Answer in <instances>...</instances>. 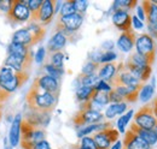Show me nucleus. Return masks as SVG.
<instances>
[{
  "instance_id": "c85d7f7f",
  "label": "nucleus",
  "mask_w": 157,
  "mask_h": 149,
  "mask_svg": "<svg viewBox=\"0 0 157 149\" xmlns=\"http://www.w3.org/2000/svg\"><path fill=\"white\" fill-rule=\"evenodd\" d=\"M48 58V63L47 64H51L52 66L57 67V69H63V63H64V53L60 51V52H55V53H50L47 54Z\"/></svg>"
},
{
  "instance_id": "f3484780",
  "label": "nucleus",
  "mask_w": 157,
  "mask_h": 149,
  "mask_svg": "<svg viewBox=\"0 0 157 149\" xmlns=\"http://www.w3.org/2000/svg\"><path fill=\"white\" fill-rule=\"evenodd\" d=\"M23 119H25V120H27L28 123H30L32 125L40 126V128H45V126L48 125V123H50V120H51V114L27 111L25 115L23 117Z\"/></svg>"
},
{
  "instance_id": "aec40b11",
  "label": "nucleus",
  "mask_w": 157,
  "mask_h": 149,
  "mask_svg": "<svg viewBox=\"0 0 157 149\" xmlns=\"http://www.w3.org/2000/svg\"><path fill=\"white\" fill-rule=\"evenodd\" d=\"M129 130H132L136 135H138L141 140H144L150 147H152L154 144H156L157 143V133L155 132V131L141 129L140 126H138L136 123H132V124H131Z\"/></svg>"
},
{
  "instance_id": "2eb2a0df",
  "label": "nucleus",
  "mask_w": 157,
  "mask_h": 149,
  "mask_svg": "<svg viewBox=\"0 0 157 149\" xmlns=\"http://www.w3.org/2000/svg\"><path fill=\"white\" fill-rule=\"evenodd\" d=\"M113 23L122 33L132 29V16L128 13V11H116L113 15Z\"/></svg>"
},
{
  "instance_id": "bb28decb",
  "label": "nucleus",
  "mask_w": 157,
  "mask_h": 149,
  "mask_svg": "<svg viewBox=\"0 0 157 149\" xmlns=\"http://www.w3.org/2000/svg\"><path fill=\"white\" fill-rule=\"evenodd\" d=\"M127 104L126 102H121V104H111L106 111H105V117L111 119V118H115L118 114H122L123 112L127 110Z\"/></svg>"
},
{
  "instance_id": "f257e3e1",
  "label": "nucleus",
  "mask_w": 157,
  "mask_h": 149,
  "mask_svg": "<svg viewBox=\"0 0 157 149\" xmlns=\"http://www.w3.org/2000/svg\"><path fill=\"white\" fill-rule=\"evenodd\" d=\"M58 102V96L46 92L34 79L32 87L25 95V104L28 111L51 114Z\"/></svg>"
},
{
  "instance_id": "ea45409f",
  "label": "nucleus",
  "mask_w": 157,
  "mask_h": 149,
  "mask_svg": "<svg viewBox=\"0 0 157 149\" xmlns=\"http://www.w3.org/2000/svg\"><path fill=\"white\" fill-rule=\"evenodd\" d=\"M27 4L30 10V15H32V13H35L40 9V6L42 5V0H28Z\"/></svg>"
},
{
  "instance_id": "a19ab883",
  "label": "nucleus",
  "mask_w": 157,
  "mask_h": 149,
  "mask_svg": "<svg viewBox=\"0 0 157 149\" xmlns=\"http://www.w3.org/2000/svg\"><path fill=\"white\" fill-rule=\"evenodd\" d=\"M94 88H96L98 92H106V93H109V92L113 89L111 85H110L108 82H104V81H99Z\"/></svg>"
},
{
  "instance_id": "c756f323",
  "label": "nucleus",
  "mask_w": 157,
  "mask_h": 149,
  "mask_svg": "<svg viewBox=\"0 0 157 149\" xmlns=\"http://www.w3.org/2000/svg\"><path fill=\"white\" fill-rule=\"evenodd\" d=\"M138 4L137 0H116L115 2H114V11L116 12V11H120V10H122V11H127V10H131V9H133V7H136Z\"/></svg>"
},
{
  "instance_id": "a18cd8bd",
  "label": "nucleus",
  "mask_w": 157,
  "mask_h": 149,
  "mask_svg": "<svg viewBox=\"0 0 157 149\" xmlns=\"http://www.w3.org/2000/svg\"><path fill=\"white\" fill-rule=\"evenodd\" d=\"M151 71H152V69H151V66H144L143 67V71H141V82H146L149 78H150V76H151Z\"/></svg>"
},
{
  "instance_id": "e433bc0d",
  "label": "nucleus",
  "mask_w": 157,
  "mask_h": 149,
  "mask_svg": "<svg viewBox=\"0 0 157 149\" xmlns=\"http://www.w3.org/2000/svg\"><path fill=\"white\" fill-rule=\"evenodd\" d=\"M80 144V148L81 149H98L93 138L92 137H88V136H85L81 138V142L78 143Z\"/></svg>"
},
{
  "instance_id": "f704fd0d",
  "label": "nucleus",
  "mask_w": 157,
  "mask_h": 149,
  "mask_svg": "<svg viewBox=\"0 0 157 149\" xmlns=\"http://www.w3.org/2000/svg\"><path fill=\"white\" fill-rule=\"evenodd\" d=\"M132 115H133V111H132V110H129L126 114H123V115L118 119L117 120L118 132H124V128L128 125V123H129V120H131Z\"/></svg>"
},
{
  "instance_id": "dca6fc26",
  "label": "nucleus",
  "mask_w": 157,
  "mask_h": 149,
  "mask_svg": "<svg viewBox=\"0 0 157 149\" xmlns=\"http://www.w3.org/2000/svg\"><path fill=\"white\" fill-rule=\"evenodd\" d=\"M136 41H137L136 31L133 29H129L120 35L117 40V46L122 52H131L132 48L136 46Z\"/></svg>"
},
{
  "instance_id": "2f4dec72",
  "label": "nucleus",
  "mask_w": 157,
  "mask_h": 149,
  "mask_svg": "<svg viewBox=\"0 0 157 149\" xmlns=\"http://www.w3.org/2000/svg\"><path fill=\"white\" fill-rule=\"evenodd\" d=\"M44 69H45V71L47 72L48 76L56 78L57 81H59V79L62 78L63 74H64V70H63V69H57V67H55V66H52L51 64H47V63L45 64Z\"/></svg>"
},
{
  "instance_id": "4be33fe9",
  "label": "nucleus",
  "mask_w": 157,
  "mask_h": 149,
  "mask_svg": "<svg viewBox=\"0 0 157 149\" xmlns=\"http://www.w3.org/2000/svg\"><path fill=\"white\" fill-rule=\"evenodd\" d=\"M22 115L17 114L11 124V129H10V135H9V141H10V146L11 147H16L20 143L21 138V123H22Z\"/></svg>"
},
{
  "instance_id": "473e14b6",
  "label": "nucleus",
  "mask_w": 157,
  "mask_h": 149,
  "mask_svg": "<svg viewBox=\"0 0 157 149\" xmlns=\"http://www.w3.org/2000/svg\"><path fill=\"white\" fill-rule=\"evenodd\" d=\"M154 85H151V84H146V85H144L143 88H141V90H140V94H139V99L143 101V102H146V101H149L151 97H152V95H154Z\"/></svg>"
},
{
  "instance_id": "8fccbe9b",
  "label": "nucleus",
  "mask_w": 157,
  "mask_h": 149,
  "mask_svg": "<svg viewBox=\"0 0 157 149\" xmlns=\"http://www.w3.org/2000/svg\"><path fill=\"white\" fill-rule=\"evenodd\" d=\"M147 28H149V31H150V36L157 38V23L154 25H147Z\"/></svg>"
},
{
  "instance_id": "4468645a",
  "label": "nucleus",
  "mask_w": 157,
  "mask_h": 149,
  "mask_svg": "<svg viewBox=\"0 0 157 149\" xmlns=\"http://www.w3.org/2000/svg\"><path fill=\"white\" fill-rule=\"evenodd\" d=\"M35 81L39 83V85L45 89L46 92L53 94L56 96L59 97V93H60V84H59V81H57L56 78L48 76V74H44V76H40L36 77Z\"/></svg>"
},
{
  "instance_id": "6e6d98bb",
  "label": "nucleus",
  "mask_w": 157,
  "mask_h": 149,
  "mask_svg": "<svg viewBox=\"0 0 157 149\" xmlns=\"http://www.w3.org/2000/svg\"><path fill=\"white\" fill-rule=\"evenodd\" d=\"M154 112H155V117H156L157 119V107H154Z\"/></svg>"
},
{
  "instance_id": "13d9d810",
  "label": "nucleus",
  "mask_w": 157,
  "mask_h": 149,
  "mask_svg": "<svg viewBox=\"0 0 157 149\" xmlns=\"http://www.w3.org/2000/svg\"><path fill=\"white\" fill-rule=\"evenodd\" d=\"M0 119H1V110H0Z\"/></svg>"
},
{
  "instance_id": "9d476101",
  "label": "nucleus",
  "mask_w": 157,
  "mask_h": 149,
  "mask_svg": "<svg viewBox=\"0 0 157 149\" xmlns=\"http://www.w3.org/2000/svg\"><path fill=\"white\" fill-rule=\"evenodd\" d=\"M118 137H120V132L114 126L98 131L92 136L98 149H110L113 147V143L118 141Z\"/></svg>"
},
{
  "instance_id": "5fc2aeb1",
  "label": "nucleus",
  "mask_w": 157,
  "mask_h": 149,
  "mask_svg": "<svg viewBox=\"0 0 157 149\" xmlns=\"http://www.w3.org/2000/svg\"><path fill=\"white\" fill-rule=\"evenodd\" d=\"M152 105H154V107H157V97L152 101Z\"/></svg>"
},
{
  "instance_id": "de8ad7c7",
  "label": "nucleus",
  "mask_w": 157,
  "mask_h": 149,
  "mask_svg": "<svg viewBox=\"0 0 157 149\" xmlns=\"http://www.w3.org/2000/svg\"><path fill=\"white\" fill-rule=\"evenodd\" d=\"M132 24H133V27H134L136 29H143V27H144L143 22L138 18L137 16H133V17H132Z\"/></svg>"
},
{
  "instance_id": "a211bd4d",
  "label": "nucleus",
  "mask_w": 157,
  "mask_h": 149,
  "mask_svg": "<svg viewBox=\"0 0 157 149\" xmlns=\"http://www.w3.org/2000/svg\"><path fill=\"white\" fill-rule=\"evenodd\" d=\"M113 89L123 99V102H126V104L136 102L139 99V94L141 90V89H137V88L126 87V85H115V87H113Z\"/></svg>"
},
{
  "instance_id": "ddd939ff",
  "label": "nucleus",
  "mask_w": 157,
  "mask_h": 149,
  "mask_svg": "<svg viewBox=\"0 0 157 149\" xmlns=\"http://www.w3.org/2000/svg\"><path fill=\"white\" fill-rule=\"evenodd\" d=\"M122 149H151V147L132 130H128L124 132Z\"/></svg>"
},
{
  "instance_id": "c03bdc74",
  "label": "nucleus",
  "mask_w": 157,
  "mask_h": 149,
  "mask_svg": "<svg viewBox=\"0 0 157 149\" xmlns=\"http://www.w3.org/2000/svg\"><path fill=\"white\" fill-rule=\"evenodd\" d=\"M45 56H46V49L44 47H40L39 49L36 51V54L34 56V60L38 63V64H41L45 59Z\"/></svg>"
},
{
  "instance_id": "20e7f679",
  "label": "nucleus",
  "mask_w": 157,
  "mask_h": 149,
  "mask_svg": "<svg viewBox=\"0 0 157 149\" xmlns=\"http://www.w3.org/2000/svg\"><path fill=\"white\" fill-rule=\"evenodd\" d=\"M46 138V131L44 128L32 125L25 119L21 123V138L20 144L22 149H34V147Z\"/></svg>"
},
{
  "instance_id": "9b49d317",
  "label": "nucleus",
  "mask_w": 157,
  "mask_h": 149,
  "mask_svg": "<svg viewBox=\"0 0 157 149\" xmlns=\"http://www.w3.org/2000/svg\"><path fill=\"white\" fill-rule=\"evenodd\" d=\"M104 115L99 111L94 110H80L73 117V123L76 128H83L88 124H97L101 122Z\"/></svg>"
},
{
  "instance_id": "f03ea898",
  "label": "nucleus",
  "mask_w": 157,
  "mask_h": 149,
  "mask_svg": "<svg viewBox=\"0 0 157 149\" xmlns=\"http://www.w3.org/2000/svg\"><path fill=\"white\" fill-rule=\"evenodd\" d=\"M29 79V72L16 71L9 66L2 65L0 67V87L7 93L12 94L23 87Z\"/></svg>"
},
{
  "instance_id": "c9c22d12",
  "label": "nucleus",
  "mask_w": 157,
  "mask_h": 149,
  "mask_svg": "<svg viewBox=\"0 0 157 149\" xmlns=\"http://www.w3.org/2000/svg\"><path fill=\"white\" fill-rule=\"evenodd\" d=\"M99 66H100V64L98 63H94V61H88L85 66H83V69H82V71H81V74H96V71L99 69Z\"/></svg>"
},
{
  "instance_id": "4d7b16f0",
  "label": "nucleus",
  "mask_w": 157,
  "mask_h": 149,
  "mask_svg": "<svg viewBox=\"0 0 157 149\" xmlns=\"http://www.w3.org/2000/svg\"><path fill=\"white\" fill-rule=\"evenodd\" d=\"M5 149H11V147H9V146H7V147H6Z\"/></svg>"
},
{
  "instance_id": "0eeeda50",
  "label": "nucleus",
  "mask_w": 157,
  "mask_h": 149,
  "mask_svg": "<svg viewBox=\"0 0 157 149\" xmlns=\"http://www.w3.org/2000/svg\"><path fill=\"white\" fill-rule=\"evenodd\" d=\"M6 18L11 24H21L30 19V10L25 0H11L9 11L6 12Z\"/></svg>"
},
{
  "instance_id": "423d86ee",
  "label": "nucleus",
  "mask_w": 157,
  "mask_h": 149,
  "mask_svg": "<svg viewBox=\"0 0 157 149\" xmlns=\"http://www.w3.org/2000/svg\"><path fill=\"white\" fill-rule=\"evenodd\" d=\"M136 48L137 53L144 56L147 61V64L151 66L155 63L157 52V43L154 37L150 36V34H141L137 37L136 41Z\"/></svg>"
},
{
  "instance_id": "09e8293b",
  "label": "nucleus",
  "mask_w": 157,
  "mask_h": 149,
  "mask_svg": "<svg viewBox=\"0 0 157 149\" xmlns=\"http://www.w3.org/2000/svg\"><path fill=\"white\" fill-rule=\"evenodd\" d=\"M34 149H52L51 147H50V143L45 140V141H41V142H39L35 147H34Z\"/></svg>"
},
{
  "instance_id": "58836bf2",
  "label": "nucleus",
  "mask_w": 157,
  "mask_h": 149,
  "mask_svg": "<svg viewBox=\"0 0 157 149\" xmlns=\"http://www.w3.org/2000/svg\"><path fill=\"white\" fill-rule=\"evenodd\" d=\"M74 2H75V10H76V12L83 15L86 12V9L88 6V2L85 1V0H74Z\"/></svg>"
},
{
  "instance_id": "37998d69",
  "label": "nucleus",
  "mask_w": 157,
  "mask_h": 149,
  "mask_svg": "<svg viewBox=\"0 0 157 149\" xmlns=\"http://www.w3.org/2000/svg\"><path fill=\"white\" fill-rule=\"evenodd\" d=\"M10 96H11V94L7 93L5 89H2V88L0 87V110H1L2 106L7 102V100L10 99Z\"/></svg>"
},
{
  "instance_id": "cd10ccee",
  "label": "nucleus",
  "mask_w": 157,
  "mask_h": 149,
  "mask_svg": "<svg viewBox=\"0 0 157 149\" xmlns=\"http://www.w3.org/2000/svg\"><path fill=\"white\" fill-rule=\"evenodd\" d=\"M99 81L98 74H80L78 77V82L80 83V87H96Z\"/></svg>"
},
{
  "instance_id": "79ce46f5",
  "label": "nucleus",
  "mask_w": 157,
  "mask_h": 149,
  "mask_svg": "<svg viewBox=\"0 0 157 149\" xmlns=\"http://www.w3.org/2000/svg\"><path fill=\"white\" fill-rule=\"evenodd\" d=\"M109 100H110L111 104H121V102H123V99L114 89H111L109 92Z\"/></svg>"
},
{
  "instance_id": "3c124183",
  "label": "nucleus",
  "mask_w": 157,
  "mask_h": 149,
  "mask_svg": "<svg viewBox=\"0 0 157 149\" xmlns=\"http://www.w3.org/2000/svg\"><path fill=\"white\" fill-rule=\"evenodd\" d=\"M137 17L141 22L145 19V13H144V10H143V7H141V5L140 6H138V9H137Z\"/></svg>"
},
{
  "instance_id": "1a4fd4ad",
  "label": "nucleus",
  "mask_w": 157,
  "mask_h": 149,
  "mask_svg": "<svg viewBox=\"0 0 157 149\" xmlns=\"http://www.w3.org/2000/svg\"><path fill=\"white\" fill-rule=\"evenodd\" d=\"M56 2L55 0H44L42 5L40 6V9L30 15L32 23H38L41 27H46L48 25L55 16V7H56Z\"/></svg>"
},
{
  "instance_id": "393cba45",
  "label": "nucleus",
  "mask_w": 157,
  "mask_h": 149,
  "mask_svg": "<svg viewBox=\"0 0 157 149\" xmlns=\"http://www.w3.org/2000/svg\"><path fill=\"white\" fill-rule=\"evenodd\" d=\"M113 126V124L111 123H97V124H90V125H86V126H83V128H81L78 132V136L80 138H82V137H85L86 135H90V133H92V132H94V131H100V130H104V129H106V128H111Z\"/></svg>"
},
{
  "instance_id": "b1692460",
  "label": "nucleus",
  "mask_w": 157,
  "mask_h": 149,
  "mask_svg": "<svg viewBox=\"0 0 157 149\" xmlns=\"http://www.w3.org/2000/svg\"><path fill=\"white\" fill-rule=\"evenodd\" d=\"M7 53L9 54H17L21 56H34V53L32 51V48L27 47V46H23L21 43H15V42H11L7 47Z\"/></svg>"
},
{
  "instance_id": "7c9ffc66",
  "label": "nucleus",
  "mask_w": 157,
  "mask_h": 149,
  "mask_svg": "<svg viewBox=\"0 0 157 149\" xmlns=\"http://www.w3.org/2000/svg\"><path fill=\"white\" fill-rule=\"evenodd\" d=\"M73 13H76L74 0H68V1L63 2L62 7H60V11H59V16L63 17V16H69V15H73Z\"/></svg>"
},
{
  "instance_id": "39448f33",
  "label": "nucleus",
  "mask_w": 157,
  "mask_h": 149,
  "mask_svg": "<svg viewBox=\"0 0 157 149\" xmlns=\"http://www.w3.org/2000/svg\"><path fill=\"white\" fill-rule=\"evenodd\" d=\"M82 23H83V15L78 12L69 16H63V17L58 16V18L56 20V31L63 33L69 38L76 31H78Z\"/></svg>"
},
{
  "instance_id": "49530a36",
  "label": "nucleus",
  "mask_w": 157,
  "mask_h": 149,
  "mask_svg": "<svg viewBox=\"0 0 157 149\" xmlns=\"http://www.w3.org/2000/svg\"><path fill=\"white\" fill-rule=\"evenodd\" d=\"M11 5V0H0V10L7 12Z\"/></svg>"
},
{
  "instance_id": "5701e85b",
  "label": "nucleus",
  "mask_w": 157,
  "mask_h": 149,
  "mask_svg": "<svg viewBox=\"0 0 157 149\" xmlns=\"http://www.w3.org/2000/svg\"><path fill=\"white\" fill-rule=\"evenodd\" d=\"M141 7L145 13V18L147 20V25H154L157 23V5L150 0H144L141 2Z\"/></svg>"
},
{
  "instance_id": "6e6552de",
  "label": "nucleus",
  "mask_w": 157,
  "mask_h": 149,
  "mask_svg": "<svg viewBox=\"0 0 157 149\" xmlns=\"http://www.w3.org/2000/svg\"><path fill=\"white\" fill-rule=\"evenodd\" d=\"M138 126L145 130L155 131L157 128V119L154 112V105L147 104L143 107H140L138 112L134 114V122Z\"/></svg>"
},
{
  "instance_id": "7ed1b4c3",
  "label": "nucleus",
  "mask_w": 157,
  "mask_h": 149,
  "mask_svg": "<svg viewBox=\"0 0 157 149\" xmlns=\"http://www.w3.org/2000/svg\"><path fill=\"white\" fill-rule=\"evenodd\" d=\"M45 35H46V29L44 27L39 25L38 23H30L28 27L13 33L12 42L21 43L23 46L32 48L33 46L38 45L40 41H42Z\"/></svg>"
},
{
  "instance_id": "412c9836",
  "label": "nucleus",
  "mask_w": 157,
  "mask_h": 149,
  "mask_svg": "<svg viewBox=\"0 0 157 149\" xmlns=\"http://www.w3.org/2000/svg\"><path fill=\"white\" fill-rule=\"evenodd\" d=\"M117 67H118V64L115 63V61L108 63V64H100L99 71H98L99 79L109 83L115 77V74L117 72Z\"/></svg>"
},
{
  "instance_id": "4c0bfd02",
  "label": "nucleus",
  "mask_w": 157,
  "mask_h": 149,
  "mask_svg": "<svg viewBox=\"0 0 157 149\" xmlns=\"http://www.w3.org/2000/svg\"><path fill=\"white\" fill-rule=\"evenodd\" d=\"M116 59V53L113 51H108L105 53H101L100 56V64H108V63H113Z\"/></svg>"
},
{
  "instance_id": "72a5a7b5",
  "label": "nucleus",
  "mask_w": 157,
  "mask_h": 149,
  "mask_svg": "<svg viewBox=\"0 0 157 149\" xmlns=\"http://www.w3.org/2000/svg\"><path fill=\"white\" fill-rule=\"evenodd\" d=\"M127 61L131 63V64H133V65H136V66H140V67L149 65L147 61H146V59H145L144 56H141L140 54H138L137 52H134L133 54H131L129 58L127 59ZM149 66H150V65H149Z\"/></svg>"
},
{
  "instance_id": "f8f14e48",
  "label": "nucleus",
  "mask_w": 157,
  "mask_h": 149,
  "mask_svg": "<svg viewBox=\"0 0 157 149\" xmlns=\"http://www.w3.org/2000/svg\"><path fill=\"white\" fill-rule=\"evenodd\" d=\"M34 61V56H21L17 54H7V58L5 59L4 65L9 66L16 71L22 72H29L32 69Z\"/></svg>"
},
{
  "instance_id": "603ef678",
  "label": "nucleus",
  "mask_w": 157,
  "mask_h": 149,
  "mask_svg": "<svg viewBox=\"0 0 157 149\" xmlns=\"http://www.w3.org/2000/svg\"><path fill=\"white\" fill-rule=\"evenodd\" d=\"M110 149H122V142H121V141L115 142V143L113 144V147H111Z\"/></svg>"
},
{
  "instance_id": "6ab92c4d",
  "label": "nucleus",
  "mask_w": 157,
  "mask_h": 149,
  "mask_svg": "<svg viewBox=\"0 0 157 149\" xmlns=\"http://www.w3.org/2000/svg\"><path fill=\"white\" fill-rule=\"evenodd\" d=\"M68 42V37L65 36L63 33L60 31H56L55 35L51 37V40L48 41V45H47V54L50 53H55V52H60L65 45Z\"/></svg>"
},
{
  "instance_id": "a878e982",
  "label": "nucleus",
  "mask_w": 157,
  "mask_h": 149,
  "mask_svg": "<svg viewBox=\"0 0 157 149\" xmlns=\"http://www.w3.org/2000/svg\"><path fill=\"white\" fill-rule=\"evenodd\" d=\"M94 93H96L94 87H78L76 90V99L80 104H83L92 100Z\"/></svg>"
},
{
  "instance_id": "864d4df0",
  "label": "nucleus",
  "mask_w": 157,
  "mask_h": 149,
  "mask_svg": "<svg viewBox=\"0 0 157 149\" xmlns=\"http://www.w3.org/2000/svg\"><path fill=\"white\" fill-rule=\"evenodd\" d=\"M71 149H81V148H80V144H74V146H71Z\"/></svg>"
}]
</instances>
